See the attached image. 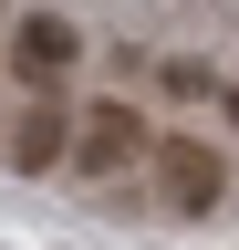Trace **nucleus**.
Returning a JSON list of instances; mask_svg holds the SVG:
<instances>
[{
    "label": "nucleus",
    "instance_id": "obj_1",
    "mask_svg": "<svg viewBox=\"0 0 239 250\" xmlns=\"http://www.w3.org/2000/svg\"><path fill=\"white\" fill-rule=\"evenodd\" d=\"M135 177H146V208L156 219H208L219 208V146L208 136H156Z\"/></svg>",
    "mask_w": 239,
    "mask_h": 250
},
{
    "label": "nucleus",
    "instance_id": "obj_2",
    "mask_svg": "<svg viewBox=\"0 0 239 250\" xmlns=\"http://www.w3.org/2000/svg\"><path fill=\"white\" fill-rule=\"evenodd\" d=\"M146 146H156V125H146L125 94H104V104L73 115V156H63V167H83V177H125V167H146Z\"/></svg>",
    "mask_w": 239,
    "mask_h": 250
},
{
    "label": "nucleus",
    "instance_id": "obj_3",
    "mask_svg": "<svg viewBox=\"0 0 239 250\" xmlns=\"http://www.w3.org/2000/svg\"><path fill=\"white\" fill-rule=\"evenodd\" d=\"M73 62H83V31H73L63 11H32V21L11 31V73H21V83H63Z\"/></svg>",
    "mask_w": 239,
    "mask_h": 250
},
{
    "label": "nucleus",
    "instance_id": "obj_4",
    "mask_svg": "<svg viewBox=\"0 0 239 250\" xmlns=\"http://www.w3.org/2000/svg\"><path fill=\"white\" fill-rule=\"evenodd\" d=\"M0 156H11L21 177L63 167V156H73V115H63V104H32V115H11V136H0Z\"/></svg>",
    "mask_w": 239,
    "mask_h": 250
},
{
    "label": "nucleus",
    "instance_id": "obj_5",
    "mask_svg": "<svg viewBox=\"0 0 239 250\" xmlns=\"http://www.w3.org/2000/svg\"><path fill=\"white\" fill-rule=\"evenodd\" d=\"M229 125H239V94H229Z\"/></svg>",
    "mask_w": 239,
    "mask_h": 250
}]
</instances>
